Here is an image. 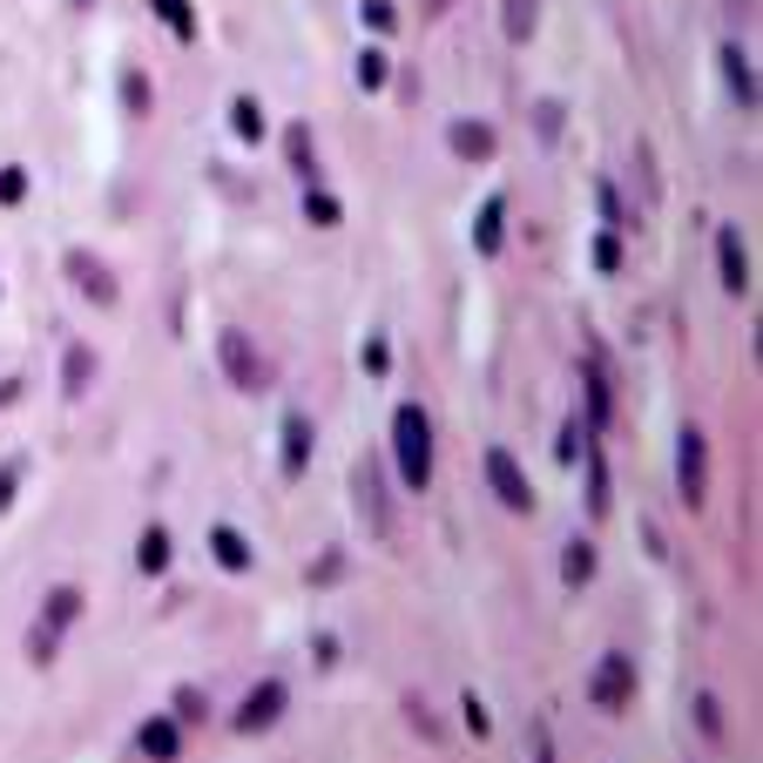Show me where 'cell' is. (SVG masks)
Instances as JSON below:
<instances>
[{"label": "cell", "instance_id": "19", "mask_svg": "<svg viewBox=\"0 0 763 763\" xmlns=\"http://www.w3.org/2000/svg\"><path fill=\"white\" fill-rule=\"evenodd\" d=\"M155 8V21H163L176 42H196V14H189V0H149Z\"/></svg>", "mask_w": 763, "mask_h": 763}, {"label": "cell", "instance_id": "9", "mask_svg": "<svg viewBox=\"0 0 763 763\" xmlns=\"http://www.w3.org/2000/svg\"><path fill=\"white\" fill-rule=\"evenodd\" d=\"M716 270H722V291H750V251H743V236L737 230H722L716 236Z\"/></svg>", "mask_w": 763, "mask_h": 763}, {"label": "cell", "instance_id": "1", "mask_svg": "<svg viewBox=\"0 0 763 763\" xmlns=\"http://www.w3.org/2000/svg\"><path fill=\"white\" fill-rule=\"evenodd\" d=\"M392 453H398V479H406L413 494H426L432 487V419L419 406L392 413Z\"/></svg>", "mask_w": 763, "mask_h": 763}, {"label": "cell", "instance_id": "22", "mask_svg": "<svg viewBox=\"0 0 763 763\" xmlns=\"http://www.w3.org/2000/svg\"><path fill=\"white\" fill-rule=\"evenodd\" d=\"M541 21V0H507V42H528Z\"/></svg>", "mask_w": 763, "mask_h": 763}, {"label": "cell", "instance_id": "7", "mask_svg": "<svg viewBox=\"0 0 763 763\" xmlns=\"http://www.w3.org/2000/svg\"><path fill=\"white\" fill-rule=\"evenodd\" d=\"M68 277H74V291L95 298V304H115V298H123V291H115V277H108V264H102L95 251H68Z\"/></svg>", "mask_w": 763, "mask_h": 763}, {"label": "cell", "instance_id": "6", "mask_svg": "<svg viewBox=\"0 0 763 763\" xmlns=\"http://www.w3.org/2000/svg\"><path fill=\"white\" fill-rule=\"evenodd\" d=\"M285 703H291V690H285V682H257V690L244 696V709H236V730H244V737L270 730V722L285 716Z\"/></svg>", "mask_w": 763, "mask_h": 763}, {"label": "cell", "instance_id": "5", "mask_svg": "<svg viewBox=\"0 0 763 763\" xmlns=\"http://www.w3.org/2000/svg\"><path fill=\"white\" fill-rule=\"evenodd\" d=\"M675 487L690 507H703V494H709V439L696 426L682 432V447H675Z\"/></svg>", "mask_w": 763, "mask_h": 763}, {"label": "cell", "instance_id": "10", "mask_svg": "<svg viewBox=\"0 0 763 763\" xmlns=\"http://www.w3.org/2000/svg\"><path fill=\"white\" fill-rule=\"evenodd\" d=\"M500 223H507V196H487L473 217V251L479 257H500Z\"/></svg>", "mask_w": 763, "mask_h": 763}, {"label": "cell", "instance_id": "30", "mask_svg": "<svg viewBox=\"0 0 763 763\" xmlns=\"http://www.w3.org/2000/svg\"><path fill=\"white\" fill-rule=\"evenodd\" d=\"M14 487H21V460H8V466H0V513L14 507Z\"/></svg>", "mask_w": 763, "mask_h": 763}, {"label": "cell", "instance_id": "31", "mask_svg": "<svg viewBox=\"0 0 763 763\" xmlns=\"http://www.w3.org/2000/svg\"><path fill=\"white\" fill-rule=\"evenodd\" d=\"M204 709H210V703H204V690H176V716H183V722H196Z\"/></svg>", "mask_w": 763, "mask_h": 763}, {"label": "cell", "instance_id": "34", "mask_svg": "<svg viewBox=\"0 0 763 763\" xmlns=\"http://www.w3.org/2000/svg\"><path fill=\"white\" fill-rule=\"evenodd\" d=\"M419 8H426V14H447V8H453V0H419Z\"/></svg>", "mask_w": 763, "mask_h": 763}, {"label": "cell", "instance_id": "8", "mask_svg": "<svg viewBox=\"0 0 763 763\" xmlns=\"http://www.w3.org/2000/svg\"><path fill=\"white\" fill-rule=\"evenodd\" d=\"M351 487H358V507H366V520H372V534H392V507H385V479H379V466L366 460L351 473Z\"/></svg>", "mask_w": 763, "mask_h": 763}, {"label": "cell", "instance_id": "28", "mask_svg": "<svg viewBox=\"0 0 763 763\" xmlns=\"http://www.w3.org/2000/svg\"><path fill=\"white\" fill-rule=\"evenodd\" d=\"M27 196V170H0V204H21Z\"/></svg>", "mask_w": 763, "mask_h": 763}, {"label": "cell", "instance_id": "20", "mask_svg": "<svg viewBox=\"0 0 763 763\" xmlns=\"http://www.w3.org/2000/svg\"><path fill=\"white\" fill-rule=\"evenodd\" d=\"M588 575H594V547H588V541H568V554H560V581L581 588Z\"/></svg>", "mask_w": 763, "mask_h": 763}, {"label": "cell", "instance_id": "21", "mask_svg": "<svg viewBox=\"0 0 763 763\" xmlns=\"http://www.w3.org/2000/svg\"><path fill=\"white\" fill-rule=\"evenodd\" d=\"M385 74H392V55L385 48H366V55H358V89H385Z\"/></svg>", "mask_w": 763, "mask_h": 763}, {"label": "cell", "instance_id": "13", "mask_svg": "<svg viewBox=\"0 0 763 763\" xmlns=\"http://www.w3.org/2000/svg\"><path fill=\"white\" fill-rule=\"evenodd\" d=\"M210 554L223 560V568H230V575H244V568H251V560H257V554H251V541H244V534H236V528H210Z\"/></svg>", "mask_w": 763, "mask_h": 763}, {"label": "cell", "instance_id": "4", "mask_svg": "<svg viewBox=\"0 0 763 763\" xmlns=\"http://www.w3.org/2000/svg\"><path fill=\"white\" fill-rule=\"evenodd\" d=\"M487 487L500 494L507 513H534V487H528V473H520V460L507 447H487Z\"/></svg>", "mask_w": 763, "mask_h": 763}, {"label": "cell", "instance_id": "15", "mask_svg": "<svg viewBox=\"0 0 763 763\" xmlns=\"http://www.w3.org/2000/svg\"><path fill=\"white\" fill-rule=\"evenodd\" d=\"M304 460H311V419H304V413H291V419H285V473L298 479V473H304Z\"/></svg>", "mask_w": 763, "mask_h": 763}, {"label": "cell", "instance_id": "2", "mask_svg": "<svg viewBox=\"0 0 763 763\" xmlns=\"http://www.w3.org/2000/svg\"><path fill=\"white\" fill-rule=\"evenodd\" d=\"M588 703H594V709H609V716H622V709L635 703V656H622V649L601 656L594 675H588Z\"/></svg>", "mask_w": 763, "mask_h": 763}, {"label": "cell", "instance_id": "11", "mask_svg": "<svg viewBox=\"0 0 763 763\" xmlns=\"http://www.w3.org/2000/svg\"><path fill=\"white\" fill-rule=\"evenodd\" d=\"M447 142H453L460 163H487V155H494V129H487V123H453Z\"/></svg>", "mask_w": 763, "mask_h": 763}, {"label": "cell", "instance_id": "29", "mask_svg": "<svg viewBox=\"0 0 763 763\" xmlns=\"http://www.w3.org/2000/svg\"><path fill=\"white\" fill-rule=\"evenodd\" d=\"M358 14H366V21H372L379 34H392V21H398V14H392V0H366V8H358Z\"/></svg>", "mask_w": 763, "mask_h": 763}, {"label": "cell", "instance_id": "26", "mask_svg": "<svg viewBox=\"0 0 763 763\" xmlns=\"http://www.w3.org/2000/svg\"><path fill=\"white\" fill-rule=\"evenodd\" d=\"M460 709H466V730H473V737H487V730H494V716H487V703H479V696H466Z\"/></svg>", "mask_w": 763, "mask_h": 763}, {"label": "cell", "instance_id": "36", "mask_svg": "<svg viewBox=\"0 0 763 763\" xmlns=\"http://www.w3.org/2000/svg\"><path fill=\"white\" fill-rule=\"evenodd\" d=\"M74 8H95V0H74Z\"/></svg>", "mask_w": 763, "mask_h": 763}, {"label": "cell", "instance_id": "24", "mask_svg": "<svg viewBox=\"0 0 763 763\" xmlns=\"http://www.w3.org/2000/svg\"><path fill=\"white\" fill-rule=\"evenodd\" d=\"M61 379H68V392H89V379H95V351H89V345H74V351H68V366H61Z\"/></svg>", "mask_w": 763, "mask_h": 763}, {"label": "cell", "instance_id": "3", "mask_svg": "<svg viewBox=\"0 0 763 763\" xmlns=\"http://www.w3.org/2000/svg\"><path fill=\"white\" fill-rule=\"evenodd\" d=\"M217 358H223L230 385H244V392H264V385H270V358H264L244 332H217Z\"/></svg>", "mask_w": 763, "mask_h": 763}, {"label": "cell", "instance_id": "32", "mask_svg": "<svg viewBox=\"0 0 763 763\" xmlns=\"http://www.w3.org/2000/svg\"><path fill=\"white\" fill-rule=\"evenodd\" d=\"M27 656L34 662H55V635L48 628H27Z\"/></svg>", "mask_w": 763, "mask_h": 763}, {"label": "cell", "instance_id": "25", "mask_svg": "<svg viewBox=\"0 0 763 763\" xmlns=\"http://www.w3.org/2000/svg\"><path fill=\"white\" fill-rule=\"evenodd\" d=\"M285 149H291V170L311 183V170H317V155H311V129H291V142H285Z\"/></svg>", "mask_w": 763, "mask_h": 763}, {"label": "cell", "instance_id": "14", "mask_svg": "<svg viewBox=\"0 0 763 763\" xmlns=\"http://www.w3.org/2000/svg\"><path fill=\"white\" fill-rule=\"evenodd\" d=\"M74 615H82V588H68V581H61V588H48V615H42V622H34V628H48V635H61V628L74 622Z\"/></svg>", "mask_w": 763, "mask_h": 763}, {"label": "cell", "instance_id": "23", "mask_svg": "<svg viewBox=\"0 0 763 763\" xmlns=\"http://www.w3.org/2000/svg\"><path fill=\"white\" fill-rule=\"evenodd\" d=\"M304 217H311L317 230H338V217H345V210H338V196H325V189H304Z\"/></svg>", "mask_w": 763, "mask_h": 763}, {"label": "cell", "instance_id": "18", "mask_svg": "<svg viewBox=\"0 0 763 763\" xmlns=\"http://www.w3.org/2000/svg\"><path fill=\"white\" fill-rule=\"evenodd\" d=\"M230 129L244 136V142H264V102L257 95H236L230 102Z\"/></svg>", "mask_w": 763, "mask_h": 763}, {"label": "cell", "instance_id": "17", "mask_svg": "<svg viewBox=\"0 0 763 763\" xmlns=\"http://www.w3.org/2000/svg\"><path fill=\"white\" fill-rule=\"evenodd\" d=\"M136 568H142V575H163V568H170V534H163V528H142V541H136Z\"/></svg>", "mask_w": 763, "mask_h": 763}, {"label": "cell", "instance_id": "27", "mask_svg": "<svg viewBox=\"0 0 763 763\" xmlns=\"http://www.w3.org/2000/svg\"><path fill=\"white\" fill-rule=\"evenodd\" d=\"M123 102H129L136 115H142V108L155 102V95H149V82H142V74H123Z\"/></svg>", "mask_w": 763, "mask_h": 763}, {"label": "cell", "instance_id": "16", "mask_svg": "<svg viewBox=\"0 0 763 763\" xmlns=\"http://www.w3.org/2000/svg\"><path fill=\"white\" fill-rule=\"evenodd\" d=\"M722 74H730V89L743 108H756V74H750V55L743 48H722Z\"/></svg>", "mask_w": 763, "mask_h": 763}, {"label": "cell", "instance_id": "35", "mask_svg": "<svg viewBox=\"0 0 763 763\" xmlns=\"http://www.w3.org/2000/svg\"><path fill=\"white\" fill-rule=\"evenodd\" d=\"M541 763H554V750H547V730H541Z\"/></svg>", "mask_w": 763, "mask_h": 763}, {"label": "cell", "instance_id": "12", "mask_svg": "<svg viewBox=\"0 0 763 763\" xmlns=\"http://www.w3.org/2000/svg\"><path fill=\"white\" fill-rule=\"evenodd\" d=\"M176 750H183V730H176L170 716L142 722V756H149V763H176Z\"/></svg>", "mask_w": 763, "mask_h": 763}, {"label": "cell", "instance_id": "33", "mask_svg": "<svg viewBox=\"0 0 763 763\" xmlns=\"http://www.w3.org/2000/svg\"><path fill=\"white\" fill-rule=\"evenodd\" d=\"M622 264V244L615 236H594V270H615Z\"/></svg>", "mask_w": 763, "mask_h": 763}]
</instances>
